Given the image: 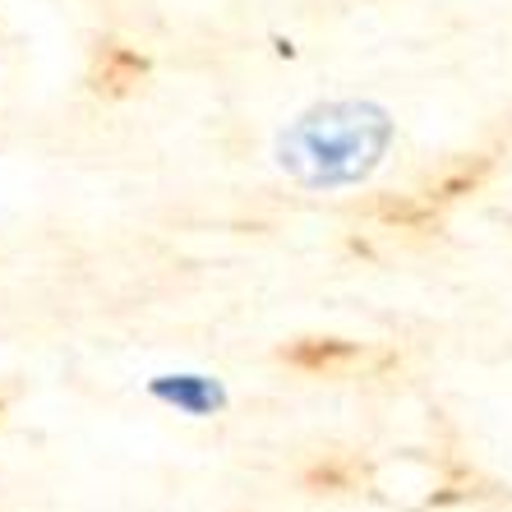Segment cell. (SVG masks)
Returning a JSON list of instances; mask_svg holds the SVG:
<instances>
[{"label":"cell","mask_w":512,"mask_h":512,"mask_svg":"<svg viewBox=\"0 0 512 512\" xmlns=\"http://www.w3.org/2000/svg\"><path fill=\"white\" fill-rule=\"evenodd\" d=\"M282 360L291 365V370L323 374V379H342V374H356V370H365L370 360H383V365H393V356H370L365 346L342 342V337H300V342L282 346Z\"/></svg>","instance_id":"1"},{"label":"cell","mask_w":512,"mask_h":512,"mask_svg":"<svg viewBox=\"0 0 512 512\" xmlns=\"http://www.w3.org/2000/svg\"><path fill=\"white\" fill-rule=\"evenodd\" d=\"M148 79V56L134 47H125V42H102L93 56V70H88V88H93L97 97H130L134 88Z\"/></svg>","instance_id":"2"},{"label":"cell","mask_w":512,"mask_h":512,"mask_svg":"<svg viewBox=\"0 0 512 512\" xmlns=\"http://www.w3.org/2000/svg\"><path fill=\"white\" fill-rule=\"evenodd\" d=\"M489 167H494V162H489V157H457L453 167L448 171H439V176L429 180L425 190V199L429 203H453V199H462V194H476L480 185H485V176H489Z\"/></svg>","instance_id":"3"},{"label":"cell","mask_w":512,"mask_h":512,"mask_svg":"<svg viewBox=\"0 0 512 512\" xmlns=\"http://www.w3.org/2000/svg\"><path fill=\"white\" fill-rule=\"evenodd\" d=\"M370 213L383 227L397 231H439V203H429L425 194H406V199H374Z\"/></svg>","instance_id":"4"},{"label":"cell","mask_w":512,"mask_h":512,"mask_svg":"<svg viewBox=\"0 0 512 512\" xmlns=\"http://www.w3.org/2000/svg\"><path fill=\"white\" fill-rule=\"evenodd\" d=\"M360 480H365V466L351 462V457H328V462L305 471V489H314V494H346Z\"/></svg>","instance_id":"5"}]
</instances>
